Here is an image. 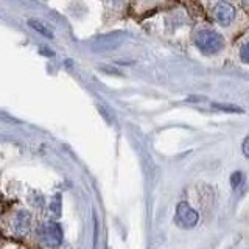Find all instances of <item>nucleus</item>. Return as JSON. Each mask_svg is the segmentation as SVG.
<instances>
[{"instance_id":"7","label":"nucleus","mask_w":249,"mask_h":249,"mask_svg":"<svg viewBox=\"0 0 249 249\" xmlns=\"http://www.w3.org/2000/svg\"><path fill=\"white\" fill-rule=\"evenodd\" d=\"M213 107L215 109H220V111H224V112H243V109L240 106H235V105H223V103H213Z\"/></svg>"},{"instance_id":"4","label":"nucleus","mask_w":249,"mask_h":249,"mask_svg":"<svg viewBox=\"0 0 249 249\" xmlns=\"http://www.w3.org/2000/svg\"><path fill=\"white\" fill-rule=\"evenodd\" d=\"M215 19L216 22L223 27H228L232 23V20L235 19V8H233L229 2H220L215 6Z\"/></svg>"},{"instance_id":"1","label":"nucleus","mask_w":249,"mask_h":249,"mask_svg":"<svg viewBox=\"0 0 249 249\" xmlns=\"http://www.w3.org/2000/svg\"><path fill=\"white\" fill-rule=\"evenodd\" d=\"M195 45L204 54H216L224 49V37L213 30H199L195 35Z\"/></svg>"},{"instance_id":"10","label":"nucleus","mask_w":249,"mask_h":249,"mask_svg":"<svg viewBox=\"0 0 249 249\" xmlns=\"http://www.w3.org/2000/svg\"><path fill=\"white\" fill-rule=\"evenodd\" d=\"M240 58L245 64H249V42H246L243 47L240 49Z\"/></svg>"},{"instance_id":"13","label":"nucleus","mask_w":249,"mask_h":249,"mask_svg":"<svg viewBox=\"0 0 249 249\" xmlns=\"http://www.w3.org/2000/svg\"><path fill=\"white\" fill-rule=\"evenodd\" d=\"M243 2H245V3H246L248 6H249V0H243Z\"/></svg>"},{"instance_id":"11","label":"nucleus","mask_w":249,"mask_h":249,"mask_svg":"<svg viewBox=\"0 0 249 249\" xmlns=\"http://www.w3.org/2000/svg\"><path fill=\"white\" fill-rule=\"evenodd\" d=\"M243 153L246 158H249V136L245 139V142H243Z\"/></svg>"},{"instance_id":"2","label":"nucleus","mask_w":249,"mask_h":249,"mask_svg":"<svg viewBox=\"0 0 249 249\" xmlns=\"http://www.w3.org/2000/svg\"><path fill=\"white\" fill-rule=\"evenodd\" d=\"M39 235H41L44 245L49 248H58L62 243V229L58 223H44L39 229Z\"/></svg>"},{"instance_id":"12","label":"nucleus","mask_w":249,"mask_h":249,"mask_svg":"<svg viewBox=\"0 0 249 249\" xmlns=\"http://www.w3.org/2000/svg\"><path fill=\"white\" fill-rule=\"evenodd\" d=\"M123 2V0H112V3H115V5H120Z\"/></svg>"},{"instance_id":"5","label":"nucleus","mask_w":249,"mask_h":249,"mask_svg":"<svg viewBox=\"0 0 249 249\" xmlns=\"http://www.w3.org/2000/svg\"><path fill=\"white\" fill-rule=\"evenodd\" d=\"M30 224H31V216L28 212L22 210L18 215H16V220H14V231L16 233L19 235H25V233L30 231Z\"/></svg>"},{"instance_id":"3","label":"nucleus","mask_w":249,"mask_h":249,"mask_svg":"<svg viewBox=\"0 0 249 249\" xmlns=\"http://www.w3.org/2000/svg\"><path fill=\"white\" fill-rule=\"evenodd\" d=\"M176 221L184 228H193L198 223V213L187 202H179L176 207Z\"/></svg>"},{"instance_id":"8","label":"nucleus","mask_w":249,"mask_h":249,"mask_svg":"<svg viewBox=\"0 0 249 249\" xmlns=\"http://www.w3.org/2000/svg\"><path fill=\"white\" fill-rule=\"evenodd\" d=\"M50 210H52V213H53L54 216H58V215H59V212H61V201H59V195H56V196H54V199L52 201Z\"/></svg>"},{"instance_id":"9","label":"nucleus","mask_w":249,"mask_h":249,"mask_svg":"<svg viewBox=\"0 0 249 249\" xmlns=\"http://www.w3.org/2000/svg\"><path fill=\"white\" fill-rule=\"evenodd\" d=\"M231 182H232V187L233 189H237V187L243 182V173H240V171H235L232 176H231Z\"/></svg>"},{"instance_id":"6","label":"nucleus","mask_w":249,"mask_h":249,"mask_svg":"<svg viewBox=\"0 0 249 249\" xmlns=\"http://www.w3.org/2000/svg\"><path fill=\"white\" fill-rule=\"evenodd\" d=\"M28 25L31 27V28H35L36 31H39L41 35H44V36H47V37H53V33H52V30H49L47 28L44 23H41V22H36V20H28Z\"/></svg>"}]
</instances>
